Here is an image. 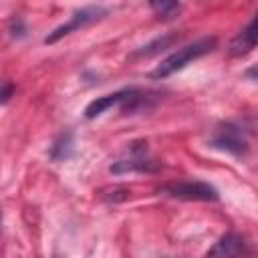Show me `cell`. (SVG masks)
I'll return each instance as SVG.
<instances>
[{"label": "cell", "mask_w": 258, "mask_h": 258, "mask_svg": "<svg viewBox=\"0 0 258 258\" xmlns=\"http://www.w3.org/2000/svg\"><path fill=\"white\" fill-rule=\"evenodd\" d=\"M250 252L252 250H250L248 242L240 234H226L206 254L208 256H244V254H250Z\"/></svg>", "instance_id": "cell-7"}, {"label": "cell", "mask_w": 258, "mask_h": 258, "mask_svg": "<svg viewBox=\"0 0 258 258\" xmlns=\"http://www.w3.org/2000/svg\"><path fill=\"white\" fill-rule=\"evenodd\" d=\"M216 44H218L216 36L198 38V40H194V42H189V44H185V46L173 50L171 54H167V56L151 71V77H153V79H165V77H169V75L181 71L183 67H187L191 60L202 58L204 54L212 52V50L216 48Z\"/></svg>", "instance_id": "cell-2"}, {"label": "cell", "mask_w": 258, "mask_h": 258, "mask_svg": "<svg viewBox=\"0 0 258 258\" xmlns=\"http://www.w3.org/2000/svg\"><path fill=\"white\" fill-rule=\"evenodd\" d=\"M159 167H161L159 161H155L149 155L147 143L135 141V143L127 145V151H125L123 157H119L117 161L111 163L109 171L115 173V175H123V173H153Z\"/></svg>", "instance_id": "cell-3"}, {"label": "cell", "mask_w": 258, "mask_h": 258, "mask_svg": "<svg viewBox=\"0 0 258 258\" xmlns=\"http://www.w3.org/2000/svg\"><path fill=\"white\" fill-rule=\"evenodd\" d=\"M105 14H107V10H105L103 6H85V8L77 10L64 24L56 26V28L44 38V42H46V44H52V42L60 40L62 36H67V34H71V32H75V30H79V28H83V26H89V24L101 20Z\"/></svg>", "instance_id": "cell-6"}, {"label": "cell", "mask_w": 258, "mask_h": 258, "mask_svg": "<svg viewBox=\"0 0 258 258\" xmlns=\"http://www.w3.org/2000/svg\"><path fill=\"white\" fill-rule=\"evenodd\" d=\"M175 38H177V34H165V36H159V38L151 40L149 44L141 46V50H137L135 54H139V56H149V54H155V52H159V50L169 48V44H171Z\"/></svg>", "instance_id": "cell-11"}, {"label": "cell", "mask_w": 258, "mask_h": 258, "mask_svg": "<svg viewBox=\"0 0 258 258\" xmlns=\"http://www.w3.org/2000/svg\"><path fill=\"white\" fill-rule=\"evenodd\" d=\"M161 191L169 198L187 200V202H218L220 194L214 185L206 181H173L161 187Z\"/></svg>", "instance_id": "cell-5"}, {"label": "cell", "mask_w": 258, "mask_h": 258, "mask_svg": "<svg viewBox=\"0 0 258 258\" xmlns=\"http://www.w3.org/2000/svg\"><path fill=\"white\" fill-rule=\"evenodd\" d=\"M151 95L153 93L141 91V89H135V87L121 89V91H115L111 95L93 99L85 107V117L87 119H95V117L103 115L105 111H109L113 107H121V111H125V113H135L139 109H147L149 107V101L153 99Z\"/></svg>", "instance_id": "cell-1"}, {"label": "cell", "mask_w": 258, "mask_h": 258, "mask_svg": "<svg viewBox=\"0 0 258 258\" xmlns=\"http://www.w3.org/2000/svg\"><path fill=\"white\" fill-rule=\"evenodd\" d=\"M12 95H14V85H12L10 81L0 83V105H2V103H8Z\"/></svg>", "instance_id": "cell-12"}, {"label": "cell", "mask_w": 258, "mask_h": 258, "mask_svg": "<svg viewBox=\"0 0 258 258\" xmlns=\"http://www.w3.org/2000/svg\"><path fill=\"white\" fill-rule=\"evenodd\" d=\"M254 46H256V18H252L248 22V26L232 38L228 52H230V56H242V54H248Z\"/></svg>", "instance_id": "cell-8"}, {"label": "cell", "mask_w": 258, "mask_h": 258, "mask_svg": "<svg viewBox=\"0 0 258 258\" xmlns=\"http://www.w3.org/2000/svg\"><path fill=\"white\" fill-rule=\"evenodd\" d=\"M147 2H149V8L165 20L173 18L179 12V0H147Z\"/></svg>", "instance_id": "cell-10"}, {"label": "cell", "mask_w": 258, "mask_h": 258, "mask_svg": "<svg viewBox=\"0 0 258 258\" xmlns=\"http://www.w3.org/2000/svg\"><path fill=\"white\" fill-rule=\"evenodd\" d=\"M210 145L220 149V151H226L230 155H236V157L246 155L248 149H250L246 129L240 123H234V121H226V123L218 125L212 139H210Z\"/></svg>", "instance_id": "cell-4"}, {"label": "cell", "mask_w": 258, "mask_h": 258, "mask_svg": "<svg viewBox=\"0 0 258 258\" xmlns=\"http://www.w3.org/2000/svg\"><path fill=\"white\" fill-rule=\"evenodd\" d=\"M0 218H2V214H0Z\"/></svg>", "instance_id": "cell-13"}, {"label": "cell", "mask_w": 258, "mask_h": 258, "mask_svg": "<svg viewBox=\"0 0 258 258\" xmlns=\"http://www.w3.org/2000/svg\"><path fill=\"white\" fill-rule=\"evenodd\" d=\"M73 151H75V141H73V133H60L58 137H56V141L52 143V147H50V157L54 159V161H64V159H69L71 155H73Z\"/></svg>", "instance_id": "cell-9"}]
</instances>
